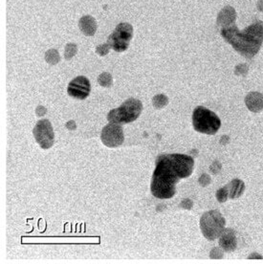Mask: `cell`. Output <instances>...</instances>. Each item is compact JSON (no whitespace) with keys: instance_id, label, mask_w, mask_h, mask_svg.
<instances>
[{"instance_id":"cell-7","label":"cell","mask_w":263,"mask_h":264,"mask_svg":"<svg viewBox=\"0 0 263 264\" xmlns=\"http://www.w3.org/2000/svg\"><path fill=\"white\" fill-rule=\"evenodd\" d=\"M33 134L40 148L48 149L52 148L55 143V133L52 124L49 120H40L34 127Z\"/></svg>"},{"instance_id":"cell-10","label":"cell","mask_w":263,"mask_h":264,"mask_svg":"<svg viewBox=\"0 0 263 264\" xmlns=\"http://www.w3.org/2000/svg\"><path fill=\"white\" fill-rule=\"evenodd\" d=\"M219 245L226 252H232L238 246L235 232L232 229H224L219 236Z\"/></svg>"},{"instance_id":"cell-6","label":"cell","mask_w":263,"mask_h":264,"mask_svg":"<svg viewBox=\"0 0 263 264\" xmlns=\"http://www.w3.org/2000/svg\"><path fill=\"white\" fill-rule=\"evenodd\" d=\"M133 38V27L129 23H122L117 25L114 32L108 39V44L111 49L118 53L127 50L129 42Z\"/></svg>"},{"instance_id":"cell-1","label":"cell","mask_w":263,"mask_h":264,"mask_svg":"<svg viewBox=\"0 0 263 264\" xmlns=\"http://www.w3.org/2000/svg\"><path fill=\"white\" fill-rule=\"evenodd\" d=\"M194 160L187 154H162L156 159L150 191L156 198L170 199L176 193L175 187L181 179L192 175Z\"/></svg>"},{"instance_id":"cell-13","label":"cell","mask_w":263,"mask_h":264,"mask_svg":"<svg viewBox=\"0 0 263 264\" xmlns=\"http://www.w3.org/2000/svg\"><path fill=\"white\" fill-rule=\"evenodd\" d=\"M248 109L252 112H259L263 110V95L258 92H251L245 98Z\"/></svg>"},{"instance_id":"cell-8","label":"cell","mask_w":263,"mask_h":264,"mask_svg":"<svg viewBox=\"0 0 263 264\" xmlns=\"http://www.w3.org/2000/svg\"><path fill=\"white\" fill-rule=\"evenodd\" d=\"M101 140L108 148L120 147L124 141V129L122 124L117 123L107 124L101 130Z\"/></svg>"},{"instance_id":"cell-11","label":"cell","mask_w":263,"mask_h":264,"mask_svg":"<svg viewBox=\"0 0 263 264\" xmlns=\"http://www.w3.org/2000/svg\"><path fill=\"white\" fill-rule=\"evenodd\" d=\"M235 12L232 7H226L223 9L217 16V26L220 29L227 28L231 26L235 20Z\"/></svg>"},{"instance_id":"cell-9","label":"cell","mask_w":263,"mask_h":264,"mask_svg":"<svg viewBox=\"0 0 263 264\" xmlns=\"http://www.w3.org/2000/svg\"><path fill=\"white\" fill-rule=\"evenodd\" d=\"M90 91H91L90 82L88 78L84 76H80L71 81L67 88V92L70 97L77 100L86 99L89 96Z\"/></svg>"},{"instance_id":"cell-23","label":"cell","mask_w":263,"mask_h":264,"mask_svg":"<svg viewBox=\"0 0 263 264\" xmlns=\"http://www.w3.org/2000/svg\"><path fill=\"white\" fill-rule=\"evenodd\" d=\"M46 112V109H44L43 107H39L37 109V114L38 116H43V114Z\"/></svg>"},{"instance_id":"cell-18","label":"cell","mask_w":263,"mask_h":264,"mask_svg":"<svg viewBox=\"0 0 263 264\" xmlns=\"http://www.w3.org/2000/svg\"><path fill=\"white\" fill-rule=\"evenodd\" d=\"M77 46L75 43H68L65 46V52H64V57L65 59L68 61L71 60L75 55L77 54Z\"/></svg>"},{"instance_id":"cell-22","label":"cell","mask_w":263,"mask_h":264,"mask_svg":"<svg viewBox=\"0 0 263 264\" xmlns=\"http://www.w3.org/2000/svg\"><path fill=\"white\" fill-rule=\"evenodd\" d=\"M191 200L190 199H185L183 200V202L181 203V207L184 208V209H192V205H188V203L190 202Z\"/></svg>"},{"instance_id":"cell-25","label":"cell","mask_w":263,"mask_h":264,"mask_svg":"<svg viewBox=\"0 0 263 264\" xmlns=\"http://www.w3.org/2000/svg\"><path fill=\"white\" fill-rule=\"evenodd\" d=\"M253 257H258V258H263V256H250L249 258H253Z\"/></svg>"},{"instance_id":"cell-3","label":"cell","mask_w":263,"mask_h":264,"mask_svg":"<svg viewBox=\"0 0 263 264\" xmlns=\"http://www.w3.org/2000/svg\"><path fill=\"white\" fill-rule=\"evenodd\" d=\"M143 111V103L137 99L130 98L118 109H112L108 115L109 123L129 124L136 121Z\"/></svg>"},{"instance_id":"cell-20","label":"cell","mask_w":263,"mask_h":264,"mask_svg":"<svg viewBox=\"0 0 263 264\" xmlns=\"http://www.w3.org/2000/svg\"><path fill=\"white\" fill-rule=\"evenodd\" d=\"M109 49H110V47H109V44L106 43V44L99 45V46L97 47L96 48V52L100 56H106V55L109 54Z\"/></svg>"},{"instance_id":"cell-17","label":"cell","mask_w":263,"mask_h":264,"mask_svg":"<svg viewBox=\"0 0 263 264\" xmlns=\"http://www.w3.org/2000/svg\"><path fill=\"white\" fill-rule=\"evenodd\" d=\"M98 83L102 87H110L113 84V78L111 74H109L108 72L101 73L98 78Z\"/></svg>"},{"instance_id":"cell-12","label":"cell","mask_w":263,"mask_h":264,"mask_svg":"<svg viewBox=\"0 0 263 264\" xmlns=\"http://www.w3.org/2000/svg\"><path fill=\"white\" fill-rule=\"evenodd\" d=\"M80 30L87 37H92L97 31V21L93 16H85L80 19Z\"/></svg>"},{"instance_id":"cell-24","label":"cell","mask_w":263,"mask_h":264,"mask_svg":"<svg viewBox=\"0 0 263 264\" xmlns=\"http://www.w3.org/2000/svg\"><path fill=\"white\" fill-rule=\"evenodd\" d=\"M257 7H258V10H259V11H263V0H260V1L258 2Z\"/></svg>"},{"instance_id":"cell-16","label":"cell","mask_w":263,"mask_h":264,"mask_svg":"<svg viewBox=\"0 0 263 264\" xmlns=\"http://www.w3.org/2000/svg\"><path fill=\"white\" fill-rule=\"evenodd\" d=\"M152 103L156 109H163L169 103V99L167 96H165L163 94H159L153 97Z\"/></svg>"},{"instance_id":"cell-19","label":"cell","mask_w":263,"mask_h":264,"mask_svg":"<svg viewBox=\"0 0 263 264\" xmlns=\"http://www.w3.org/2000/svg\"><path fill=\"white\" fill-rule=\"evenodd\" d=\"M228 197H229V192H228V189L226 187H223V188H221L220 190L217 191V198L219 202L223 203L227 201Z\"/></svg>"},{"instance_id":"cell-2","label":"cell","mask_w":263,"mask_h":264,"mask_svg":"<svg viewBox=\"0 0 263 264\" xmlns=\"http://www.w3.org/2000/svg\"><path fill=\"white\" fill-rule=\"evenodd\" d=\"M221 36L238 53L246 59H253L262 46L263 22H254L243 31L232 24L221 29Z\"/></svg>"},{"instance_id":"cell-14","label":"cell","mask_w":263,"mask_h":264,"mask_svg":"<svg viewBox=\"0 0 263 264\" xmlns=\"http://www.w3.org/2000/svg\"><path fill=\"white\" fill-rule=\"evenodd\" d=\"M226 188L228 189V192H229V197L231 199H236L244 193L245 185L243 181H241L240 179H233L226 186Z\"/></svg>"},{"instance_id":"cell-4","label":"cell","mask_w":263,"mask_h":264,"mask_svg":"<svg viewBox=\"0 0 263 264\" xmlns=\"http://www.w3.org/2000/svg\"><path fill=\"white\" fill-rule=\"evenodd\" d=\"M193 125L194 130L208 135L216 134L220 126L221 121L219 117L212 110L198 107L194 109L193 113Z\"/></svg>"},{"instance_id":"cell-15","label":"cell","mask_w":263,"mask_h":264,"mask_svg":"<svg viewBox=\"0 0 263 264\" xmlns=\"http://www.w3.org/2000/svg\"><path fill=\"white\" fill-rule=\"evenodd\" d=\"M45 61L52 65L59 63L61 61V57H60L59 52L55 49H51V50L47 51L46 54H45Z\"/></svg>"},{"instance_id":"cell-21","label":"cell","mask_w":263,"mask_h":264,"mask_svg":"<svg viewBox=\"0 0 263 264\" xmlns=\"http://www.w3.org/2000/svg\"><path fill=\"white\" fill-rule=\"evenodd\" d=\"M199 183L201 186H208L211 183V177L208 174H203L201 177L199 178Z\"/></svg>"},{"instance_id":"cell-5","label":"cell","mask_w":263,"mask_h":264,"mask_svg":"<svg viewBox=\"0 0 263 264\" xmlns=\"http://www.w3.org/2000/svg\"><path fill=\"white\" fill-rule=\"evenodd\" d=\"M226 220L219 210H209L202 216L200 228L208 241H215L224 231Z\"/></svg>"}]
</instances>
